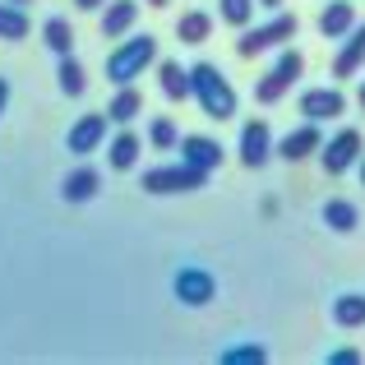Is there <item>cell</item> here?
<instances>
[{
	"label": "cell",
	"instance_id": "5b68a950",
	"mask_svg": "<svg viewBox=\"0 0 365 365\" xmlns=\"http://www.w3.org/2000/svg\"><path fill=\"white\" fill-rule=\"evenodd\" d=\"M305 74V56L296 51V46H282V56L273 61V70L264 74V79L255 83V102L259 107H273V102H282L287 93L296 88V79Z\"/></svg>",
	"mask_w": 365,
	"mask_h": 365
},
{
	"label": "cell",
	"instance_id": "e0dca14e",
	"mask_svg": "<svg viewBox=\"0 0 365 365\" xmlns=\"http://www.w3.org/2000/svg\"><path fill=\"white\" fill-rule=\"evenodd\" d=\"M139 153H143V139H139L134 130H125V125H120V134L111 139V148H107V162H111V171H134Z\"/></svg>",
	"mask_w": 365,
	"mask_h": 365
},
{
	"label": "cell",
	"instance_id": "9c48e42d",
	"mask_svg": "<svg viewBox=\"0 0 365 365\" xmlns=\"http://www.w3.org/2000/svg\"><path fill=\"white\" fill-rule=\"evenodd\" d=\"M236 153H241V162L250 171L264 167V162L273 158V130H268V120H245L241 125V148Z\"/></svg>",
	"mask_w": 365,
	"mask_h": 365
},
{
	"label": "cell",
	"instance_id": "603a6c76",
	"mask_svg": "<svg viewBox=\"0 0 365 365\" xmlns=\"http://www.w3.org/2000/svg\"><path fill=\"white\" fill-rule=\"evenodd\" d=\"M42 42L51 46L56 56H70V51H74V28H70V19L51 14V19L42 24Z\"/></svg>",
	"mask_w": 365,
	"mask_h": 365
},
{
	"label": "cell",
	"instance_id": "8fae6325",
	"mask_svg": "<svg viewBox=\"0 0 365 365\" xmlns=\"http://www.w3.org/2000/svg\"><path fill=\"white\" fill-rule=\"evenodd\" d=\"M342 111H347V98H342L333 83H329V88H305L301 93V116L314 120V125H319V120H338Z\"/></svg>",
	"mask_w": 365,
	"mask_h": 365
},
{
	"label": "cell",
	"instance_id": "5bb4252c",
	"mask_svg": "<svg viewBox=\"0 0 365 365\" xmlns=\"http://www.w3.org/2000/svg\"><path fill=\"white\" fill-rule=\"evenodd\" d=\"M134 24H139V0H107L102 5V37L120 42L125 33H134Z\"/></svg>",
	"mask_w": 365,
	"mask_h": 365
},
{
	"label": "cell",
	"instance_id": "1f68e13d",
	"mask_svg": "<svg viewBox=\"0 0 365 365\" xmlns=\"http://www.w3.org/2000/svg\"><path fill=\"white\" fill-rule=\"evenodd\" d=\"M259 5H264V9H282V0H259Z\"/></svg>",
	"mask_w": 365,
	"mask_h": 365
},
{
	"label": "cell",
	"instance_id": "52a82bcc",
	"mask_svg": "<svg viewBox=\"0 0 365 365\" xmlns=\"http://www.w3.org/2000/svg\"><path fill=\"white\" fill-rule=\"evenodd\" d=\"M324 171L329 176H342V171H351L361 162V153H365V139H361V130H338L333 139H324Z\"/></svg>",
	"mask_w": 365,
	"mask_h": 365
},
{
	"label": "cell",
	"instance_id": "83f0119b",
	"mask_svg": "<svg viewBox=\"0 0 365 365\" xmlns=\"http://www.w3.org/2000/svg\"><path fill=\"white\" fill-rule=\"evenodd\" d=\"M217 9H222V19L232 28H250V24H255V0H217Z\"/></svg>",
	"mask_w": 365,
	"mask_h": 365
},
{
	"label": "cell",
	"instance_id": "ba28073f",
	"mask_svg": "<svg viewBox=\"0 0 365 365\" xmlns=\"http://www.w3.org/2000/svg\"><path fill=\"white\" fill-rule=\"evenodd\" d=\"M107 130H111L107 111H88V116H79V120L70 125V134H65V148H70L74 158H88V153H98L102 143H107Z\"/></svg>",
	"mask_w": 365,
	"mask_h": 365
},
{
	"label": "cell",
	"instance_id": "cb8c5ba5",
	"mask_svg": "<svg viewBox=\"0 0 365 365\" xmlns=\"http://www.w3.org/2000/svg\"><path fill=\"white\" fill-rule=\"evenodd\" d=\"M61 93L65 98H83V93H88V74H83V65L74 61V51L70 56H61Z\"/></svg>",
	"mask_w": 365,
	"mask_h": 365
},
{
	"label": "cell",
	"instance_id": "ffe728a7",
	"mask_svg": "<svg viewBox=\"0 0 365 365\" xmlns=\"http://www.w3.org/2000/svg\"><path fill=\"white\" fill-rule=\"evenodd\" d=\"M158 83H162V98L167 102H185L190 98V70L180 61H162L158 65Z\"/></svg>",
	"mask_w": 365,
	"mask_h": 365
},
{
	"label": "cell",
	"instance_id": "7c38bea8",
	"mask_svg": "<svg viewBox=\"0 0 365 365\" xmlns=\"http://www.w3.org/2000/svg\"><path fill=\"white\" fill-rule=\"evenodd\" d=\"M338 56H333V79H356L365 65V24H356L347 37H338Z\"/></svg>",
	"mask_w": 365,
	"mask_h": 365
},
{
	"label": "cell",
	"instance_id": "30bf717a",
	"mask_svg": "<svg viewBox=\"0 0 365 365\" xmlns=\"http://www.w3.org/2000/svg\"><path fill=\"white\" fill-rule=\"evenodd\" d=\"M319 148H324V134H319V125H314V120H305L301 130L282 134V139L273 143V153H277V158H287V162H305V158H314Z\"/></svg>",
	"mask_w": 365,
	"mask_h": 365
},
{
	"label": "cell",
	"instance_id": "d6986e66",
	"mask_svg": "<svg viewBox=\"0 0 365 365\" xmlns=\"http://www.w3.org/2000/svg\"><path fill=\"white\" fill-rule=\"evenodd\" d=\"M139 111H143V98L134 93V83H120V88L111 93V102H107V120L111 125H130V120H139Z\"/></svg>",
	"mask_w": 365,
	"mask_h": 365
},
{
	"label": "cell",
	"instance_id": "7402d4cb",
	"mask_svg": "<svg viewBox=\"0 0 365 365\" xmlns=\"http://www.w3.org/2000/svg\"><path fill=\"white\" fill-rule=\"evenodd\" d=\"M333 324H338V329H365V296L342 292L338 301H333Z\"/></svg>",
	"mask_w": 365,
	"mask_h": 365
},
{
	"label": "cell",
	"instance_id": "f546056e",
	"mask_svg": "<svg viewBox=\"0 0 365 365\" xmlns=\"http://www.w3.org/2000/svg\"><path fill=\"white\" fill-rule=\"evenodd\" d=\"M5 107H9V79L0 74V116H5Z\"/></svg>",
	"mask_w": 365,
	"mask_h": 365
},
{
	"label": "cell",
	"instance_id": "836d02e7",
	"mask_svg": "<svg viewBox=\"0 0 365 365\" xmlns=\"http://www.w3.org/2000/svg\"><path fill=\"white\" fill-rule=\"evenodd\" d=\"M356 102H361V107H365V83H361V88H356Z\"/></svg>",
	"mask_w": 365,
	"mask_h": 365
},
{
	"label": "cell",
	"instance_id": "ac0fdd59",
	"mask_svg": "<svg viewBox=\"0 0 365 365\" xmlns=\"http://www.w3.org/2000/svg\"><path fill=\"white\" fill-rule=\"evenodd\" d=\"M208 33H213V14H208V9H185V14L176 19V37L185 46H204Z\"/></svg>",
	"mask_w": 365,
	"mask_h": 365
},
{
	"label": "cell",
	"instance_id": "f1b7e54d",
	"mask_svg": "<svg viewBox=\"0 0 365 365\" xmlns=\"http://www.w3.org/2000/svg\"><path fill=\"white\" fill-rule=\"evenodd\" d=\"M324 361H329V365H361V351L356 347H338V351H329Z\"/></svg>",
	"mask_w": 365,
	"mask_h": 365
},
{
	"label": "cell",
	"instance_id": "3957f363",
	"mask_svg": "<svg viewBox=\"0 0 365 365\" xmlns=\"http://www.w3.org/2000/svg\"><path fill=\"white\" fill-rule=\"evenodd\" d=\"M292 37H296V14L277 9V14H273V19H264V24H250V28H241L236 56H241V61H255V56L273 51V46H287Z\"/></svg>",
	"mask_w": 365,
	"mask_h": 365
},
{
	"label": "cell",
	"instance_id": "d4e9b609",
	"mask_svg": "<svg viewBox=\"0 0 365 365\" xmlns=\"http://www.w3.org/2000/svg\"><path fill=\"white\" fill-rule=\"evenodd\" d=\"M324 222H329L333 232H356L361 227V208L347 204V199H333V204H324Z\"/></svg>",
	"mask_w": 365,
	"mask_h": 365
},
{
	"label": "cell",
	"instance_id": "e575fe53",
	"mask_svg": "<svg viewBox=\"0 0 365 365\" xmlns=\"http://www.w3.org/2000/svg\"><path fill=\"white\" fill-rule=\"evenodd\" d=\"M9 5H19V9H28V5H33V0H9Z\"/></svg>",
	"mask_w": 365,
	"mask_h": 365
},
{
	"label": "cell",
	"instance_id": "7a4b0ae2",
	"mask_svg": "<svg viewBox=\"0 0 365 365\" xmlns=\"http://www.w3.org/2000/svg\"><path fill=\"white\" fill-rule=\"evenodd\" d=\"M158 61V37L153 33H125L120 46H111L107 56V83H134L148 65Z\"/></svg>",
	"mask_w": 365,
	"mask_h": 365
},
{
	"label": "cell",
	"instance_id": "4dcf8cb0",
	"mask_svg": "<svg viewBox=\"0 0 365 365\" xmlns=\"http://www.w3.org/2000/svg\"><path fill=\"white\" fill-rule=\"evenodd\" d=\"M107 0H74V9H102Z\"/></svg>",
	"mask_w": 365,
	"mask_h": 365
},
{
	"label": "cell",
	"instance_id": "d590c367",
	"mask_svg": "<svg viewBox=\"0 0 365 365\" xmlns=\"http://www.w3.org/2000/svg\"><path fill=\"white\" fill-rule=\"evenodd\" d=\"M148 5H153V9H167V0H148Z\"/></svg>",
	"mask_w": 365,
	"mask_h": 365
},
{
	"label": "cell",
	"instance_id": "6da1fadb",
	"mask_svg": "<svg viewBox=\"0 0 365 365\" xmlns=\"http://www.w3.org/2000/svg\"><path fill=\"white\" fill-rule=\"evenodd\" d=\"M190 98L204 107L208 120H232L236 116V88L227 83V74L208 61L190 65Z\"/></svg>",
	"mask_w": 365,
	"mask_h": 365
},
{
	"label": "cell",
	"instance_id": "277c9868",
	"mask_svg": "<svg viewBox=\"0 0 365 365\" xmlns=\"http://www.w3.org/2000/svg\"><path fill=\"white\" fill-rule=\"evenodd\" d=\"M143 195H195V190L208 185V171L204 167H190L185 158L180 162H167V167H153L143 171Z\"/></svg>",
	"mask_w": 365,
	"mask_h": 365
},
{
	"label": "cell",
	"instance_id": "4fadbf2b",
	"mask_svg": "<svg viewBox=\"0 0 365 365\" xmlns=\"http://www.w3.org/2000/svg\"><path fill=\"white\" fill-rule=\"evenodd\" d=\"M176 148H180V158H185L190 167H204L208 176H213V171L222 167V143L208 139V134H185V139H180Z\"/></svg>",
	"mask_w": 365,
	"mask_h": 365
},
{
	"label": "cell",
	"instance_id": "8992f818",
	"mask_svg": "<svg viewBox=\"0 0 365 365\" xmlns=\"http://www.w3.org/2000/svg\"><path fill=\"white\" fill-rule=\"evenodd\" d=\"M171 292H176V301L180 305H190V310H204V305H213V296H217V277L208 273V268H180L176 273V282H171Z\"/></svg>",
	"mask_w": 365,
	"mask_h": 365
},
{
	"label": "cell",
	"instance_id": "44dd1931",
	"mask_svg": "<svg viewBox=\"0 0 365 365\" xmlns=\"http://www.w3.org/2000/svg\"><path fill=\"white\" fill-rule=\"evenodd\" d=\"M28 33H33V19H28V9L0 0V42H24Z\"/></svg>",
	"mask_w": 365,
	"mask_h": 365
},
{
	"label": "cell",
	"instance_id": "9a60e30c",
	"mask_svg": "<svg viewBox=\"0 0 365 365\" xmlns=\"http://www.w3.org/2000/svg\"><path fill=\"white\" fill-rule=\"evenodd\" d=\"M351 28H356V5H351V0H329V5L319 9V33L324 37L338 42V37H347Z\"/></svg>",
	"mask_w": 365,
	"mask_h": 365
},
{
	"label": "cell",
	"instance_id": "2e32d148",
	"mask_svg": "<svg viewBox=\"0 0 365 365\" xmlns=\"http://www.w3.org/2000/svg\"><path fill=\"white\" fill-rule=\"evenodd\" d=\"M98 190H102V171H93V167H74L70 176L61 180V195L70 199V204H88Z\"/></svg>",
	"mask_w": 365,
	"mask_h": 365
},
{
	"label": "cell",
	"instance_id": "484cf974",
	"mask_svg": "<svg viewBox=\"0 0 365 365\" xmlns=\"http://www.w3.org/2000/svg\"><path fill=\"white\" fill-rule=\"evenodd\" d=\"M148 143H153L158 153H171V148L180 143L176 120H171V116H153V120H148Z\"/></svg>",
	"mask_w": 365,
	"mask_h": 365
},
{
	"label": "cell",
	"instance_id": "d6a6232c",
	"mask_svg": "<svg viewBox=\"0 0 365 365\" xmlns=\"http://www.w3.org/2000/svg\"><path fill=\"white\" fill-rule=\"evenodd\" d=\"M356 171H361V185H365V153H361V162H356Z\"/></svg>",
	"mask_w": 365,
	"mask_h": 365
},
{
	"label": "cell",
	"instance_id": "4316f807",
	"mask_svg": "<svg viewBox=\"0 0 365 365\" xmlns=\"http://www.w3.org/2000/svg\"><path fill=\"white\" fill-rule=\"evenodd\" d=\"M217 361H222V365H264L268 351L259 347V342H236V347H227Z\"/></svg>",
	"mask_w": 365,
	"mask_h": 365
}]
</instances>
